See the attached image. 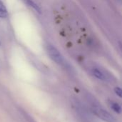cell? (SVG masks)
I'll return each instance as SVG.
<instances>
[{
    "label": "cell",
    "mask_w": 122,
    "mask_h": 122,
    "mask_svg": "<svg viewBox=\"0 0 122 122\" xmlns=\"http://www.w3.org/2000/svg\"><path fill=\"white\" fill-rule=\"evenodd\" d=\"M23 1L29 6L31 7L33 9H34L36 12L41 13V9L40 7L33 1V0H23Z\"/></svg>",
    "instance_id": "obj_5"
},
{
    "label": "cell",
    "mask_w": 122,
    "mask_h": 122,
    "mask_svg": "<svg viewBox=\"0 0 122 122\" xmlns=\"http://www.w3.org/2000/svg\"><path fill=\"white\" fill-rule=\"evenodd\" d=\"M94 113L101 119L106 122H117L114 117L110 114L106 110L101 108H95L94 109Z\"/></svg>",
    "instance_id": "obj_2"
},
{
    "label": "cell",
    "mask_w": 122,
    "mask_h": 122,
    "mask_svg": "<svg viewBox=\"0 0 122 122\" xmlns=\"http://www.w3.org/2000/svg\"><path fill=\"white\" fill-rule=\"evenodd\" d=\"M114 92L117 94V96H119L120 98L122 99V88L120 87H116L114 89Z\"/></svg>",
    "instance_id": "obj_7"
},
{
    "label": "cell",
    "mask_w": 122,
    "mask_h": 122,
    "mask_svg": "<svg viewBox=\"0 0 122 122\" xmlns=\"http://www.w3.org/2000/svg\"><path fill=\"white\" fill-rule=\"evenodd\" d=\"M110 107L112 109L114 112H115L117 114H121L122 113V107L117 102H110Z\"/></svg>",
    "instance_id": "obj_6"
},
{
    "label": "cell",
    "mask_w": 122,
    "mask_h": 122,
    "mask_svg": "<svg viewBox=\"0 0 122 122\" xmlns=\"http://www.w3.org/2000/svg\"><path fill=\"white\" fill-rule=\"evenodd\" d=\"M119 1H121V2L122 3V0H119Z\"/></svg>",
    "instance_id": "obj_9"
},
{
    "label": "cell",
    "mask_w": 122,
    "mask_h": 122,
    "mask_svg": "<svg viewBox=\"0 0 122 122\" xmlns=\"http://www.w3.org/2000/svg\"><path fill=\"white\" fill-rule=\"evenodd\" d=\"M92 72H93L94 76L96 78H97V79H99L100 80H102V81H106L107 80V76L104 74V73L102 70H100V69H99L97 68H95V69H93Z\"/></svg>",
    "instance_id": "obj_3"
},
{
    "label": "cell",
    "mask_w": 122,
    "mask_h": 122,
    "mask_svg": "<svg viewBox=\"0 0 122 122\" xmlns=\"http://www.w3.org/2000/svg\"><path fill=\"white\" fill-rule=\"evenodd\" d=\"M46 51L49 57L55 63H56L57 64H60V65H62L64 64V59L63 58V56L61 54L59 51L56 47H54V46L51 44H49L46 46Z\"/></svg>",
    "instance_id": "obj_1"
},
{
    "label": "cell",
    "mask_w": 122,
    "mask_h": 122,
    "mask_svg": "<svg viewBox=\"0 0 122 122\" xmlns=\"http://www.w3.org/2000/svg\"><path fill=\"white\" fill-rule=\"evenodd\" d=\"M0 46H1V41H0Z\"/></svg>",
    "instance_id": "obj_10"
},
{
    "label": "cell",
    "mask_w": 122,
    "mask_h": 122,
    "mask_svg": "<svg viewBox=\"0 0 122 122\" xmlns=\"http://www.w3.org/2000/svg\"><path fill=\"white\" fill-rule=\"evenodd\" d=\"M120 48H121V50H122V44H120Z\"/></svg>",
    "instance_id": "obj_8"
},
{
    "label": "cell",
    "mask_w": 122,
    "mask_h": 122,
    "mask_svg": "<svg viewBox=\"0 0 122 122\" xmlns=\"http://www.w3.org/2000/svg\"><path fill=\"white\" fill-rule=\"evenodd\" d=\"M9 16L8 10L1 0H0V19H5Z\"/></svg>",
    "instance_id": "obj_4"
}]
</instances>
